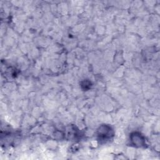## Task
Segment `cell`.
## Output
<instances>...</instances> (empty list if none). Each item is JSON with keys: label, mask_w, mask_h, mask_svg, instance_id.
Listing matches in <instances>:
<instances>
[{"label": "cell", "mask_w": 160, "mask_h": 160, "mask_svg": "<svg viewBox=\"0 0 160 160\" xmlns=\"http://www.w3.org/2000/svg\"><path fill=\"white\" fill-rule=\"evenodd\" d=\"M98 136L100 140L106 141L113 135L111 128L107 126H102L98 131Z\"/></svg>", "instance_id": "6da1fadb"}, {"label": "cell", "mask_w": 160, "mask_h": 160, "mask_svg": "<svg viewBox=\"0 0 160 160\" xmlns=\"http://www.w3.org/2000/svg\"><path fill=\"white\" fill-rule=\"evenodd\" d=\"M133 140H133V141H134V144L135 145H139V146H142L143 144H144V141L141 138L140 136H136L135 138H133Z\"/></svg>", "instance_id": "7a4b0ae2"}]
</instances>
